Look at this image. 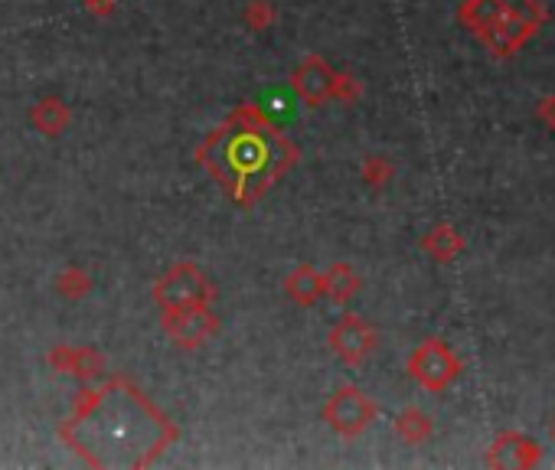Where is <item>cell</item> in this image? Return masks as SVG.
<instances>
[{"label": "cell", "instance_id": "e0dca14e", "mask_svg": "<svg viewBox=\"0 0 555 470\" xmlns=\"http://www.w3.org/2000/svg\"><path fill=\"white\" fill-rule=\"evenodd\" d=\"M392 164L386 157H366V164H363V180L369 183V187H376V190H382L386 187V183L392 180Z\"/></svg>", "mask_w": 555, "mask_h": 470}, {"label": "cell", "instance_id": "603a6c76", "mask_svg": "<svg viewBox=\"0 0 555 470\" xmlns=\"http://www.w3.org/2000/svg\"><path fill=\"white\" fill-rule=\"evenodd\" d=\"M549 435H552V441H555V422H552V428H549Z\"/></svg>", "mask_w": 555, "mask_h": 470}, {"label": "cell", "instance_id": "7a4b0ae2", "mask_svg": "<svg viewBox=\"0 0 555 470\" xmlns=\"http://www.w3.org/2000/svg\"><path fill=\"white\" fill-rule=\"evenodd\" d=\"M464 373V366L458 360V353L451 350L448 343L444 340H425V343H418L412 356H409V376L422 386L425 392H444V389H451L454 382L461 379Z\"/></svg>", "mask_w": 555, "mask_h": 470}, {"label": "cell", "instance_id": "ba28073f", "mask_svg": "<svg viewBox=\"0 0 555 470\" xmlns=\"http://www.w3.org/2000/svg\"><path fill=\"white\" fill-rule=\"evenodd\" d=\"M294 92L304 98V105L320 108L333 98V85H337V72H333L320 56H307L301 69L291 76Z\"/></svg>", "mask_w": 555, "mask_h": 470}, {"label": "cell", "instance_id": "6da1fadb", "mask_svg": "<svg viewBox=\"0 0 555 470\" xmlns=\"http://www.w3.org/2000/svg\"><path fill=\"white\" fill-rule=\"evenodd\" d=\"M294 157V144L281 138L255 105H242L200 147L203 167L242 206H252L294 164Z\"/></svg>", "mask_w": 555, "mask_h": 470}, {"label": "cell", "instance_id": "3957f363", "mask_svg": "<svg viewBox=\"0 0 555 470\" xmlns=\"http://www.w3.org/2000/svg\"><path fill=\"white\" fill-rule=\"evenodd\" d=\"M379 418V405L360 386H340L324 405V422L340 438H360Z\"/></svg>", "mask_w": 555, "mask_h": 470}, {"label": "cell", "instance_id": "4fadbf2b", "mask_svg": "<svg viewBox=\"0 0 555 470\" xmlns=\"http://www.w3.org/2000/svg\"><path fill=\"white\" fill-rule=\"evenodd\" d=\"M285 288H288V294L298 304H304V307H311V304H317V298L320 294H324V275H320L317 268H311V265H298L288 275V281H285Z\"/></svg>", "mask_w": 555, "mask_h": 470}, {"label": "cell", "instance_id": "ac0fdd59", "mask_svg": "<svg viewBox=\"0 0 555 470\" xmlns=\"http://www.w3.org/2000/svg\"><path fill=\"white\" fill-rule=\"evenodd\" d=\"M92 288V278L85 275L82 268H69L59 275V291L66 294V298H82V294H89Z\"/></svg>", "mask_w": 555, "mask_h": 470}, {"label": "cell", "instance_id": "ffe728a7", "mask_svg": "<svg viewBox=\"0 0 555 470\" xmlns=\"http://www.w3.org/2000/svg\"><path fill=\"white\" fill-rule=\"evenodd\" d=\"M333 98H337V102H356V98H360V82H356L353 76H340V72H337Z\"/></svg>", "mask_w": 555, "mask_h": 470}, {"label": "cell", "instance_id": "30bf717a", "mask_svg": "<svg viewBox=\"0 0 555 470\" xmlns=\"http://www.w3.org/2000/svg\"><path fill=\"white\" fill-rule=\"evenodd\" d=\"M49 363H53L59 373H72V376H98L105 369L102 356L92 353V350H76V346H63V350H56L49 356Z\"/></svg>", "mask_w": 555, "mask_h": 470}, {"label": "cell", "instance_id": "5bb4252c", "mask_svg": "<svg viewBox=\"0 0 555 470\" xmlns=\"http://www.w3.org/2000/svg\"><path fill=\"white\" fill-rule=\"evenodd\" d=\"M396 435L409 444H425L431 435H435V422H431L422 408L409 405L396 415Z\"/></svg>", "mask_w": 555, "mask_h": 470}, {"label": "cell", "instance_id": "d6986e66", "mask_svg": "<svg viewBox=\"0 0 555 470\" xmlns=\"http://www.w3.org/2000/svg\"><path fill=\"white\" fill-rule=\"evenodd\" d=\"M275 4H268V0H252L249 10H245V23H249L252 30H268L271 23H275Z\"/></svg>", "mask_w": 555, "mask_h": 470}, {"label": "cell", "instance_id": "8992f818", "mask_svg": "<svg viewBox=\"0 0 555 470\" xmlns=\"http://www.w3.org/2000/svg\"><path fill=\"white\" fill-rule=\"evenodd\" d=\"M327 343L347 366H363L376 350L379 333L373 324H366L360 314H343L337 324L330 327Z\"/></svg>", "mask_w": 555, "mask_h": 470}, {"label": "cell", "instance_id": "7402d4cb", "mask_svg": "<svg viewBox=\"0 0 555 470\" xmlns=\"http://www.w3.org/2000/svg\"><path fill=\"white\" fill-rule=\"evenodd\" d=\"M85 7H89L92 14H108V10L115 7V0H85Z\"/></svg>", "mask_w": 555, "mask_h": 470}, {"label": "cell", "instance_id": "52a82bcc", "mask_svg": "<svg viewBox=\"0 0 555 470\" xmlns=\"http://www.w3.org/2000/svg\"><path fill=\"white\" fill-rule=\"evenodd\" d=\"M487 461L490 467L500 470H526L542 461V448L533 438H526L523 431H500L490 444Z\"/></svg>", "mask_w": 555, "mask_h": 470}, {"label": "cell", "instance_id": "8fae6325", "mask_svg": "<svg viewBox=\"0 0 555 470\" xmlns=\"http://www.w3.org/2000/svg\"><path fill=\"white\" fill-rule=\"evenodd\" d=\"M360 288H363V281L347 262H337V265H330L324 271V294L330 301L347 304V301L356 298V294H360Z\"/></svg>", "mask_w": 555, "mask_h": 470}, {"label": "cell", "instance_id": "5b68a950", "mask_svg": "<svg viewBox=\"0 0 555 470\" xmlns=\"http://www.w3.org/2000/svg\"><path fill=\"white\" fill-rule=\"evenodd\" d=\"M164 330L183 350H200V346L219 330V320L213 314V304H190V307H170L164 311Z\"/></svg>", "mask_w": 555, "mask_h": 470}, {"label": "cell", "instance_id": "2e32d148", "mask_svg": "<svg viewBox=\"0 0 555 470\" xmlns=\"http://www.w3.org/2000/svg\"><path fill=\"white\" fill-rule=\"evenodd\" d=\"M503 14H510L513 20H520L526 23L529 30H542L546 27V20H549V10L539 4V0H497Z\"/></svg>", "mask_w": 555, "mask_h": 470}, {"label": "cell", "instance_id": "7c38bea8", "mask_svg": "<svg viewBox=\"0 0 555 470\" xmlns=\"http://www.w3.org/2000/svg\"><path fill=\"white\" fill-rule=\"evenodd\" d=\"M422 249L435 258V262H454V258L464 252V239H461V232L454 226L441 222V226H435L422 239Z\"/></svg>", "mask_w": 555, "mask_h": 470}, {"label": "cell", "instance_id": "9c48e42d", "mask_svg": "<svg viewBox=\"0 0 555 470\" xmlns=\"http://www.w3.org/2000/svg\"><path fill=\"white\" fill-rule=\"evenodd\" d=\"M30 121L36 131H43L46 138H59L69 121H72V111L63 98H43V102H36V108L30 111Z\"/></svg>", "mask_w": 555, "mask_h": 470}, {"label": "cell", "instance_id": "9a60e30c", "mask_svg": "<svg viewBox=\"0 0 555 470\" xmlns=\"http://www.w3.org/2000/svg\"><path fill=\"white\" fill-rule=\"evenodd\" d=\"M500 14H503V10H500L497 0H464L461 10H458L461 23L471 33H480L484 27H490V23L497 20Z\"/></svg>", "mask_w": 555, "mask_h": 470}, {"label": "cell", "instance_id": "277c9868", "mask_svg": "<svg viewBox=\"0 0 555 470\" xmlns=\"http://www.w3.org/2000/svg\"><path fill=\"white\" fill-rule=\"evenodd\" d=\"M154 301L170 311V307H190V304H213L216 291L206 281V275L193 262H180L154 284Z\"/></svg>", "mask_w": 555, "mask_h": 470}, {"label": "cell", "instance_id": "44dd1931", "mask_svg": "<svg viewBox=\"0 0 555 470\" xmlns=\"http://www.w3.org/2000/svg\"><path fill=\"white\" fill-rule=\"evenodd\" d=\"M536 115H539V121L546 128H552L555 131V95H546V98H539V105H536Z\"/></svg>", "mask_w": 555, "mask_h": 470}]
</instances>
